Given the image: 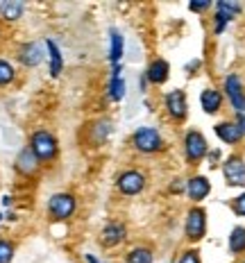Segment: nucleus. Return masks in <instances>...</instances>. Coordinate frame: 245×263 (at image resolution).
Segmentation results:
<instances>
[{"label":"nucleus","mask_w":245,"mask_h":263,"mask_svg":"<svg viewBox=\"0 0 245 263\" xmlns=\"http://www.w3.org/2000/svg\"><path fill=\"white\" fill-rule=\"evenodd\" d=\"M177 263H200V256H198L195 250H189V252H184L182 259H179Z\"/></svg>","instance_id":"obj_26"},{"label":"nucleus","mask_w":245,"mask_h":263,"mask_svg":"<svg viewBox=\"0 0 245 263\" xmlns=\"http://www.w3.org/2000/svg\"><path fill=\"white\" fill-rule=\"evenodd\" d=\"M200 102H202V109L206 114H216L222 105V96L216 89H204L202 96H200Z\"/></svg>","instance_id":"obj_15"},{"label":"nucleus","mask_w":245,"mask_h":263,"mask_svg":"<svg viewBox=\"0 0 245 263\" xmlns=\"http://www.w3.org/2000/svg\"><path fill=\"white\" fill-rule=\"evenodd\" d=\"M116 186H118V191H121L123 195H136V193L143 191L145 177H143V173H139V171H127V173H123L121 177H118Z\"/></svg>","instance_id":"obj_4"},{"label":"nucleus","mask_w":245,"mask_h":263,"mask_svg":"<svg viewBox=\"0 0 245 263\" xmlns=\"http://www.w3.org/2000/svg\"><path fill=\"white\" fill-rule=\"evenodd\" d=\"M225 91H227V96H230L232 107L236 109V114H245V93H243L238 75H230V78L225 80Z\"/></svg>","instance_id":"obj_8"},{"label":"nucleus","mask_w":245,"mask_h":263,"mask_svg":"<svg viewBox=\"0 0 245 263\" xmlns=\"http://www.w3.org/2000/svg\"><path fill=\"white\" fill-rule=\"evenodd\" d=\"M234 211H236L238 216H245V193L234 200Z\"/></svg>","instance_id":"obj_27"},{"label":"nucleus","mask_w":245,"mask_h":263,"mask_svg":"<svg viewBox=\"0 0 245 263\" xmlns=\"http://www.w3.org/2000/svg\"><path fill=\"white\" fill-rule=\"evenodd\" d=\"M125 227L123 224H118V222H111V224H107L105 229H102V234H100V243L105 245V248H114V245H118V243H123L125 240Z\"/></svg>","instance_id":"obj_11"},{"label":"nucleus","mask_w":245,"mask_h":263,"mask_svg":"<svg viewBox=\"0 0 245 263\" xmlns=\"http://www.w3.org/2000/svg\"><path fill=\"white\" fill-rule=\"evenodd\" d=\"M73 211H75V197L68 193H57L48 202V213L54 220H66V218L73 216Z\"/></svg>","instance_id":"obj_3"},{"label":"nucleus","mask_w":245,"mask_h":263,"mask_svg":"<svg viewBox=\"0 0 245 263\" xmlns=\"http://www.w3.org/2000/svg\"><path fill=\"white\" fill-rule=\"evenodd\" d=\"M18 59H21V64H23V66H27V68H34V66H39L43 62V48H41V43H36V41L25 43V46L21 48V52H18Z\"/></svg>","instance_id":"obj_10"},{"label":"nucleus","mask_w":245,"mask_h":263,"mask_svg":"<svg viewBox=\"0 0 245 263\" xmlns=\"http://www.w3.org/2000/svg\"><path fill=\"white\" fill-rule=\"evenodd\" d=\"M166 109H168V114H171L175 120H182V118H186V96H184V91H171L166 96Z\"/></svg>","instance_id":"obj_9"},{"label":"nucleus","mask_w":245,"mask_h":263,"mask_svg":"<svg viewBox=\"0 0 245 263\" xmlns=\"http://www.w3.org/2000/svg\"><path fill=\"white\" fill-rule=\"evenodd\" d=\"M46 46H48V52H50V73L54 75V78H57V75L62 73V68H64L62 52H59L57 43H54L52 39H48V41H46Z\"/></svg>","instance_id":"obj_18"},{"label":"nucleus","mask_w":245,"mask_h":263,"mask_svg":"<svg viewBox=\"0 0 245 263\" xmlns=\"http://www.w3.org/2000/svg\"><path fill=\"white\" fill-rule=\"evenodd\" d=\"M12 80H14V66L5 62V59H0V86L9 84Z\"/></svg>","instance_id":"obj_24"},{"label":"nucleus","mask_w":245,"mask_h":263,"mask_svg":"<svg viewBox=\"0 0 245 263\" xmlns=\"http://www.w3.org/2000/svg\"><path fill=\"white\" fill-rule=\"evenodd\" d=\"M230 252L232 254H241V252H245V227H234L232 229Z\"/></svg>","instance_id":"obj_19"},{"label":"nucleus","mask_w":245,"mask_h":263,"mask_svg":"<svg viewBox=\"0 0 245 263\" xmlns=\"http://www.w3.org/2000/svg\"><path fill=\"white\" fill-rule=\"evenodd\" d=\"M132 143L139 152L143 155H152V152H159L163 147V141H161V134L157 132L155 127H139L132 136Z\"/></svg>","instance_id":"obj_1"},{"label":"nucleus","mask_w":245,"mask_h":263,"mask_svg":"<svg viewBox=\"0 0 245 263\" xmlns=\"http://www.w3.org/2000/svg\"><path fill=\"white\" fill-rule=\"evenodd\" d=\"M236 127L241 129V134H245V114H236Z\"/></svg>","instance_id":"obj_29"},{"label":"nucleus","mask_w":245,"mask_h":263,"mask_svg":"<svg viewBox=\"0 0 245 263\" xmlns=\"http://www.w3.org/2000/svg\"><path fill=\"white\" fill-rule=\"evenodd\" d=\"M222 175H225L230 186H245V163L238 157H230L222 163Z\"/></svg>","instance_id":"obj_7"},{"label":"nucleus","mask_w":245,"mask_h":263,"mask_svg":"<svg viewBox=\"0 0 245 263\" xmlns=\"http://www.w3.org/2000/svg\"><path fill=\"white\" fill-rule=\"evenodd\" d=\"M16 168H18V171L23 173V175L36 173V168H39V159H36V155L32 152V147H30V145L21 150L18 159H16Z\"/></svg>","instance_id":"obj_13"},{"label":"nucleus","mask_w":245,"mask_h":263,"mask_svg":"<svg viewBox=\"0 0 245 263\" xmlns=\"http://www.w3.org/2000/svg\"><path fill=\"white\" fill-rule=\"evenodd\" d=\"M14 259V245L9 240L0 238V263H9Z\"/></svg>","instance_id":"obj_25"},{"label":"nucleus","mask_w":245,"mask_h":263,"mask_svg":"<svg viewBox=\"0 0 245 263\" xmlns=\"http://www.w3.org/2000/svg\"><path fill=\"white\" fill-rule=\"evenodd\" d=\"M168 70H171V66H168L166 59H155V62L150 64V68L145 70V78H148L152 84H163V82L168 80Z\"/></svg>","instance_id":"obj_14"},{"label":"nucleus","mask_w":245,"mask_h":263,"mask_svg":"<svg viewBox=\"0 0 245 263\" xmlns=\"http://www.w3.org/2000/svg\"><path fill=\"white\" fill-rule=\"evenodd\" d=\"M216 134L220 136L225 143H238L241 141V129L236 127V123H218L216 125Z\"/></svg>","instance_id":"obj_16"},{"label":"nucleus","mask_w":245,"mask_h":263,"mask_svg":"<svg viewBox=\"0 0 245 263\" xmlns=\"http://www.w3.org/2000/svg\"><path fill=\"white\" fill-rule=\"evenodd\" d=\"M186 191H189V197H191V200H193V202H200V200H204V197L209 195L211 184H209V179H206V177L198 175V177H191V179H189Z\"/></svg>","instance_id":"obj_12"},{"label":"nucleus","mask_w":245,"mask_h":263,"mask_svg":"<svg viewBox=\"0 0 245 263\" xmlns=\"http://www.w3.org/2000/svg\"><path fill=\"white\" fill-rule=\"evenodd\" d=\"M21 14H23V3L21 0H5V3H0V16L5 21H16L21 18Z\"/></svg>","instance_id":"obj_17"},{"label":"nucleus","mask_w":245,"mask_h":263,"mask_svg":"<svg viewBox=\"0 0 245 263\" xmlns=\"http://www.w3.org/2000/svg\"><path fill=\"white\" fill-rule=\"evenodd\" d=\"M121 57H123V36L114 30L111 32V54H109V59H111L114 64H118Z\"/></svg>","instance_id":"obj_22"},{"label":"nucleus","mask_w":245,"mask_h":263,"mask_svg":"<svg viewBox=\"0 0 245 263\" xmlns=\"http://www.w3.org/2000/svg\"><path fill=\"white\" fill-rule=\"evenodd\" d=\"M125 263H152V252L148 248H134Z\"/></svg>","instance_id":"obj_21"},{"label":"nucleus","mask_w":245,"mask_h":263,"mask_svg":"<svg viewBox=\"0 0 245 263\" xmlns=\"http://www.w3.org/2000/svg\"><path fill=\"white\" fill-rule=\"evenodd\" d=\"M86 261H89V263H98L96 259H93V256H91V254H86Z\"/></svg>","instance_id":"obj_30"},{"label":"nucleus","mask_w":245,"mask_h":263,"mask_svg":"<svg viewBox=\"0 0 245 263\" xmlns=\"http://www.w3.org/2000/svg\"><path fill=\"white\" fill-rule=\"evenodd\" d=\"M206 232V213L202 209H191L186 216V238L200 240Z\"/></svg>","instance_id":"obj_5"},{"label":"nucleus","mask_w":245,"mask_h":263,"mask_svg":"<svg viewBox=\"0 0 245 263\" xmlns=\"http://www.w3.org/2000/svg\"><path fill=\"white\" fill-rule=\"evenodd\" d=\"M184 150H186L189 161H200L206 155V139L200 132L191 129L186 134V139H184Z\"/></svg>","instance_id":"obj_6"},{"label":"nucleus","mask_w":245,"mask_h":263,"mask_svg":"<svg viewBox=\"0 0 245 263\" xmlns=\"http://www.w3.org/2000/svg\"><path fill=\"white\" fill-rule=\"evenodd\" d=\"M209 5H211V3H206V0H202V3H191L189 7L193 9V12H204V9L209 7Z\"/></svg>","instance_id":"obj_28"},{"label":"nucleus","mask_w":245,"mask_h":263,"mask_svg":"<svg viewBox=\"0 0 245 263\" xmlns=\"http://www.w3.org/2000/svg\"><path fill=\"white\" fill-rule=\"evenodd\" d=\"M125 96V80L121 75H111V82H109V98L111 100H123Z\"/></svg>","instance_id":"obj_20"},{"label":"nucleus","mask_w":245,"mask_h":263,"mask_svg":"<svg viewBox=\"0 0 245 263\" xmlns=\"http://www.w3.org/2000/svg\"><path fill=\"white\" fill-rule=\"evenodd\" d=\"M30 147L39 161H50V159H54V155H57V141H54V136L46 129H39L32 134Z\"/></svg>","instance_id":"obj_2"},{"label":"nucleus","mask_w":245,"mask_h":263,"mask_svg":"<svg viewBox=\"0 0 245 263\" xmlns=\"http://www.w3.org/2000/svg\"><path fill=\"white\" fill-rule=\"evenodd\" d=\"M216 9H218V14H222L227 21H232L234 16L241 12V5H236V3H227V0H220V3L216 5Z\"/></svg>","instance_id":"obj_23"}]
</instances>
